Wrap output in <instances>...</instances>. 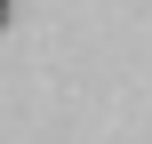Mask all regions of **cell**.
<instances>
[{
  "instance_id": "6da1fadb",
  "label": "cell",
  "mask_w": 152,
  "mask_h": 144,
  "mask_svg": "<svg viewBox=\"0 0 152 144\" xmlns=\"http://www.w3.org/2000/svg\"><path fill=\"white\" fill-rule=\"evenodd\" d=\"M0 24H8V0H0Z\"/></svg>"
}]
</instances>
